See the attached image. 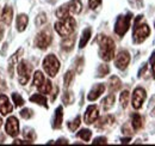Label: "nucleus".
I'll return each instance as SVG.
<instances>
[{
    "mask_svg": "<svg viewBox=\"0 0 155 146\" xmlns=\"http://www.w3.org/2000/svg\"><path fill=\"white\" fill-rule=\"evenodd\" d=\"M98 43H99V56L104 61H111L115 56V42L111 37L100 35L98 37Z\"/></svg>",
    "mask_w": 155,
    "mask_h": 146,
    "instance_id": "1",
    "label": "nucleus"
},
{
    "mask_svg": "<svg viewBox=\"0 0 155 146\" xmlns=\"http://www.w3.org/2000/svg\"><path fill=\"white\" fill-rule=\"evenodd\" d=\"M75 26H77V22L71 16L67 17V18L60 19L58 22L55 23V30H56L58 35L62 37L72 35L75 30Z\"/></svg>",
    "mask_w": 155,
    "mask_h": 146,
    "instance_id": "2",
    "label": "nucleus"
},
{
    "mask_svg": "<svg viewBox=\"0 0 155 146\" xmlns=\"http://www.w3.org/2000/svg\"><path fill=\"white\" fill-rule=\"evenodd\" d=\"M143 16H137L134 24V42L135 43H142L146 41V38L149 36L150 34V29L147 24H140V22L142 20Z\"/></svg>",
    "mask_w": 155,
    "mask_h": 146,
    "instance_id": "3",
    "label": "nucleus"
},
{
    "mask_svg": "<svg viewBox=\"0 0 155 146\" xmlns=\"http://www.w3.org/2000/svg\"><path fill=\"white\" fill-rule=\"evenodd\" d=\"M43 68L49 77H55L60 70V61L54 54L47 55L43 60Z\"/></svg>",
    "mask_w": 155,
    "mask_h": 146,
    "instance_id": "4",
    "label": "nucleus"
},
{
    "mask_svg": "<svg viewBox=\"0 0 155 146\" xmlns=\"http://www.w3.org/2000/svg\"><path fill=\"white\" fill-rule=\"evenodd\" d=\"M17 71H18L19 83L21 85H26L28 82L30 80V77H31V73H32V66L28 61L21 60L17 66Z\"/></svg>",
    "mask_w": 155,
    "mask_h": 146,
    "instance_id": "5",
    "label": "nucleus"
},
{
    "mask_svg": "<svg viewBox=\"0 0 155 146\" xmlns=\"http://www.w3.org/2000/svg\"><path fill=\"white\" fill-rule=\"evenodd\" d=\"M131 19H133V15L131 13H128L125 16H119L118 17L116 24H115V33L118 36H124L125 35V33L130 28Z\"/></svg>",
    "mask_w": 155,
    "mask_h": 146,
    "instance_id": "6",
    "label": "nucleus"
},
{
    "mask_svg": "<svg viewBox=\"0 0 155 146\" xmlns=\"http://www.w3.org/2000/svg\"><path fill=\"white\" fill-rule=\"evenodd\" d=\"M51 41H53V36H51L50 31L49 30H43L36 36L35 44L39 49H47L51 44Z\"/></svg>",
    "mask_w": 155,
    "mask_h": 146,
    "instance_id": "7",
    "label": "nucleus"
},
{
    "mask_svg": "<svg viewBox=\"0 0 155 146\" xmlns=\"http://www.w3.org/2000/svg\"><path fill=\"white\" fill-rule=\"evenodd\" d=\"M5 130L12 138H15L19 134V121L16 116H10L7 119V121L5 123Z\"/></svg>",
    "mask_w": 155,
    "mask_h": 146,
    "instance_id": "8",
    "label": "nucleus"
},
{
    "mask_svg": "<svg viewBox=\"0 0 155 146\" xmlns=\"http://www.w3.org/2000/svg\"><path fill=\"white\" fill-rule=\"evenodd\" d=\"M146 97H147V93H146V90L142 89V88H136L134 92H133V107L135 109H140L142 108L144 101H146Z\"/></svg>",
    "mask_w": 155,
    "mask_h": 146,
    "instance_id": "9",
    "label": "nucleus"
},
{
    "mask_svg": "<svg viewBox=\"0 0 155 146\" xmlns=\"http://www.w3.org/2000/svg\"><path fill=\"white\" fill-rule=\"evenodd\" d=\"M130 62V54L127 50H120L115 59V65L119 70H125Z\"/></svg>",
    "mask_w": 155,
    "mask_h": 146,
    "instance_id": "10",
    "label": "nucleus"
},
{
    "mask_svg": "<svg viewBox=\"0 0 155 146\" xmlns=\"http://www.w3.org/2000/svg\"><path fill=\"white\" fill-rule=\"evenodd\" d=\"M99 117V110H98L97 106H90L87 109H86V113L84 115V120H85V123L87 125H92L94 123Z\"/></svg>",
    "mask_w": 155,
    "mask_h": 146,
    "instance_id": "11",
    "label": "nucleus"
},
{
    "mask_svg": "<svg viewBox=\"0 0 155 146\" xmlns=\"http://www.w3.org/2000/svg\"><path fill=\"white\" fill-rule=\"evenodd\" d=\"M13 106L10 102L8 97L5 95H0V113L1 115H7L10 113H12Z\"/></svg>",
    "mask_w": 155,
    "mask_h": 146,
    "instance_id": "12",
    "label": "nucleus"
},
{
    "mask_svg": "<svg viewBox=\"0 0 155 146\" xmlns=\"http://www.w3.org/2000/svg\"><path fill=\"white\" fill-rule=\"evenodd\" d=\"M64 7L69 15H78L82 10V4L80 0H71L68 4L64 5Z\"/></svg>",
    "mask_w": 155,
    "mask_h": 146,
    "instance_id": "13",
    "label": "nucleus"
},
{
    "mask_svg": "<svg viewBox=\"0 0 155 146\" xmlns=\"http://www.w3.org/2000/svg\"><path fill=\"white\" fill-rule=\"evenodd\" d=\"M104 91H105V85H104V84H97V85H94V86L92 88V90L90 91L88 96H87V99L91 101V102H93V101L98 99V98L104 93Z\"/></svg>",
    "mask_w": 155,
    "mask_h": 146,
    "instance_id": "14",
    "label": "nucleus"
},
{
    "mask_svg": "<svg viewBox=\"0 0 155 146\" xmlns=\"http://www.w3.org/2000/svg\"><path fill=\"white\" fill-rule=\"evenodd\" d=\"M0 19L5 23V25H10L11 22H12V19H13V10H12V7H10V6L5 7V9L2 10L1 18Z\"/></svg>",
    "mask_w": 155,
    "mask_h": 146,
    "instance_id": "15",
    "label": "nucleus"
},
{
    "mask_svg": "<svg viewBox=\"0 0 155 146\" xmlns=\"http://www.w3.org/2000/svg\"><path fill=\"white\" fill-rule=\"evenodd\" d=\"M62 120H63V108L60 106L58 109L55 110V116L53 121V127L60 128L62 126Z\"/></svg>",
    "mask_w": 155,
    "mask_h": 146,
    "instance_id": "16",
    "label": "nucleus"
},
{
    "mask_svg": "<svg viewBox=\"0 0 155 146\" xmlns=\"http://www.w3.org/2000/svg\"><path fill=\"white\" fill-rule=\"evenodd\" d=\"M28 23H29V18L26 15H19L17 19H16V24H17V30L18 31H24L28 26Z\"/></svg>",
    "mask_w": 155,
    "mask_h": 146,
    "instance_id": "17",
    "label": "nucleus"
},
{
    "mask_svg": "<svg viewBox=\"0 0 155 146\" xmlns=\"http://www.w3.org/2000/svg\"><path fill=\"white\" fill-rule=\"evenodd\" d=\"M74 42H75V36H72V35L66 36V37H63V40H62V42H61V47H62V49H64V50L68 52V50L73 49Z\"/></svg>",
    "mask_w": 155,
    "mask_h": 146,
    "instance_id": "18",
    "label": "nucleus"
},
{
    "mask_svg": "<svg viewBox=\"0 0 155 146\" xmlns=\"http://www.w3.org/2000/svg\"><path fill=\"white\" fill-rule=\"evenodd\" d=\"M120 86H122V83H120V80H119L118 77L114 75V77L110 78V80H109V89H110V92L118 91V90L120 89Z\"/></svg>",
    "mask_w": 155,
    "mask_h": 146,
    "instance_id": "19",
    "label": "nucleus"
},
{
    "mask_svg": "<svg viewBox=\"0 0 155 146\" xmlns=\"http://www.w3.org/2000/svg\"><path fill=\"white\" fill-rule=\"evenodd\" d=\"M91 35H92L91 28H86V29L82 31V35H81V38H80V43H79V47H80V48H84V47L87 44V42H88L90 38H91Z\"/></svg>",
    "mask_w": 155,
    "mask_h": 146,
    "instance_id": "20",
    "label": "nucleus"
},
{
    "mask_svg": "<svg viewBox=\"0 0 155 146\" xmlns=\"http://www.w3.org/2000/svg\"><path fill=\"white\" fill-rule=\"evenodd\" d=\"M131 125H133V128L135 129V130H138L140 128H142L143 126V117L140 115V114H133V116H131Z\"/></svg>",
    "mask_w": 155,
    "mask_h": 146,
    "instance_id": "21",
    "label": "nucleus"
},
{
    "mask_svg": "<svg viewBox=\"0 0 155 146\" xmlns=\"http://www.w3.org/2000/svg\"><path fill=\"white\" fill-rule=\"evenodd\" d=\"M30 101L34 102V103H36V104H39V106L44 107V108H48L47 98H45L43 95H41V93H36V95L31 96V97H30Z\"/></svg>",
    "mask_w": 155,
    "mask_h": 146,
    "instance_id": "22",
    "label": "nucleus"
},
{
    "mask_svg": "<svg viewBox=\"0 0 155 146\" xmlns=\"http://www.w3.org/2000/svg\"><path fill=\"white\" fill-rule=\"evenodd\" d=\"M114 104H115V95H109L101 101V107L104 110H109L110 108H112Z\"/></svg>",
    "mask_w": 155,
    "mask_h": 146,
    "instance_id": "23",
    "label": "nucleus"
},
{
    "mask_svg": "<svg viewBox=\"0 0 155 146\" xmlns=\"http://www.w3.org/2000/svg\"><path fill=\"white\" fill-rule=\"evenodd\" d=\"M44 80H45V78H44L43 73L41 72V71L35 72V74H34V80H32V84H34L36 88L41 86V85L44 83Z\"/></svg>",
    "mask_w": 155,
    "mask_h": 146,
    "instance_id": "24",
    "label": "nucleus"
},
{
    "mask_svg": "<svg viewBox=\"0 0 155 146\" xmlns=\"http://www.w3.org/2000/svg\"><path fill=\"white\" fill-rule=\"evenodd\" d=\"M114 122H115V119H114L112 116L107 115V116H105V117L100 119V121H99V123L97 125V127L98 128L106 127V126H110V125H112Z\"/></svg>",
    "mask_w": 155,
    "mask_h": 146,
    "instance_id": "25",
    "label": "nucleus"
},
{
    "mask_svg": "<svg viewBox=\"0 0 155 146\" xmlns=\"http://www.w3.org/2000/svg\"><path fill=\"white\" fill-rule=\"evenodd\" d=\"M38 89V91L41 93H44V95H48V93H50L51 92V89H53V85H51V83L49 82V80H44V83L37 88Z\"/></svg>",
    "mask_w": 155,
    "mask_h": 146,
    "instance_id": "26",
    "label": "nucleus"
},
{
    "mask_svg": "<svg viewBox=\"0 0 155 146\" xmlns=\"http://www.w3.org/2000/svg\"><path fill=\"white\" fill-rule=\"evenodd\" d=\"M129 97H130V93H129L128 90H124V91L120 93V96H119V102H120V104H122L123 108H127V107H128Z\"/></svg>",
    "mask_w": 155,
    "mask_h": 146,
    "instance_id": "27",
    "label": "nucleus"
},
{
    "mask_svg": "<svg viewBox=\"0 0 155 146\" xmlns=\"http://www.w3.org/2000/svg\"><path fill=\"white\" fill-rule=\"evenodd\" d=\"M78 137L80 139H82L84 141H90L91 137H92V132L90 129H81L79 133H78Z\"/></svg>",
    "mask_w": 155,
    "mask_h": 146,
    "instance_id": "28",
    "label": "nucleus"
},
{
    "mask_svg": "<svg viewBox=\"0 0 155 146\" xmlns=\"http://www.w3.org/2000/svg\"><path fill=\"white\" fill-rule=\"evenodd\" d=\"M110 72V68H109V66L107 65H100L99 67H98V71H97V77H105L106 74H109Z\"/></svg>",
    "mask_w": 155,
    "mask_h": 146,
    "instance_id": "29",
    "label": "nucleus"
},
{
    "mask_svg": "<svg viewBox=\"0 0 155 146\" xmlns=\"http://www.w3.org/2000/svg\"><path fill=\"white\" fill-rule=\"evenodd\" d=\"M80 123H81V119H80V116H77L73 121H71V122H68V128L71 129V130H77L79 126H80Z\"/></svg>",
    "mask_w": 155,
    "mask_h": 146,
    "instance_id": "30",
    "label": "nucleus"
},
{
    "mask_svg": "<svg viewBox=\"0 0 155 146\" xmlns=\"http://www.w3.org/2000/svg\"><path fill=\"white\" fill-rule=\"evenodd\" d=\"M73 78H74V73L72 71H68V72L64 74V78H63V82H64V88H68L72 82H73Z\"/></svg>",
    "mask_w": 155,
    "mask_h": 146,
    "instance_id": "31",
    "label": "nucleus"
},
{
    "mask_svg": "<svg viewBox=\"0 0 155 146\" xmlns=\"http://www.w3.org/2000/svg\"><path fill=\"white\" fill-rule=\"evenodd\" d=\"M12 99H13L15 107H21L24 104V99L19 93H12Z\"/></svg>",
    "mask_w": 155,
    "mask_h": 146,
    "instance_id": "32",
    "label": "nucleus"
},
{
    "mask_svg": "<svg viewBox=\"0 0 155 146\" xmlns=\"http://www.w3.org/2000/svg\"><path fill=\"white\" fill-rule=\"evenodd\" d=\"M23 137H24L28 141H30V143H32V141L35 140V138H36L34 130H30V129H26V130L23 133Z\"/></svg>",
    "mask_w": 155,
    "mask_h": 146,
    "instance_id": "33",
    "label": "nucleus"
},
{
    "mask_svg": "<svg viewBox=\"0 0 155 146\" xmlns=\"http://www.w3.org/2000/svg\"><path fill=\"white\" fill-rule=\"evenodd\" d=\"M20 116L23 117V119H25V120H28V119H31L32 116H34V111L31 109H28V108H25V109H23L20 111Z\"/></svg>",
    "mask_w": 155,
    "mask_h": 146,
    "instance_id": "34",
    "label": "nucleus"
},
{
    "mask_svg": "<svg viewBox=\"0 0 155 146\" xmlns=\"http://www.w3.org/2000/svg\"><path fill=\"white\" fill-rule=\"evenodd\" d=\"M73 99H74V97H73V95L71 93V92H64V95H63V97H62V101H63V103L64 104H71V103H73Z\"/></svg>",
    "mask_w": 155,
    "mask_h": 146,
    "instance_id": "35",
    "label": "nucleus"
},
{
    "mask_svg": "<svg viewBox=\"0 0 155 146\" xmlns=\"http://www.w3.org/2000/svg\"><path fill=\"white\" fill-rule=\"evenodd\" d=\"M45 22H47L45 15H44V13H41V15H38V17L36 18V25H37V26H41V25H43Z\"/></svg>",
    "mask_w": 155,
    "mask_h": 146,
    "instance_id": "36",
    "label": "nucleus"
},
{
    "mask_svg": "<svg viewBox=\"0 0 155 146\" xmlns=\"http://www.w3.org/2000/svg\"><path fill=\"white\" fill-rule=\"evenodd\" d=\"M101 4V0H88V5H90V9L94 10L97 9L98 6Z\"/></svg>",
    "mask_w": 155,
    "mask_h": 146,
    "instance_id": "37",
    "label": "nucleus"
},
{
    "mask_svg": "<svg viewBox=\"0 0 155 146\" xmlns=\"http://www.w3.org/2000/svg\"><path fill=\"white\" fill-rule=\"evenodd\" d=\"M107 143V139L101 137V138H96L94 141H93V145H97V144H106Z\"/></svg>",
    "mask_w": 155,
    "mask_h": 146,
    "instance_id": "38",
    "label": "nucleus"
},
{
    "mask_svg": "<svg viewBox=\"0 0 155 146\" xmlns=\"http://www.w3.org/2000/svg\"><path fill=\"white\" fill-rule=\"evenodd\" d=\"M67 139H60L58 141H56V144H67Z\"/></svg>",
    "mask_w": 155,
    "mask_h": 146,
    "instance_id": "39",
    "label": "nucleus"
},
{
    "mask_svg": "<svg viewBox=\"0 0 155 146\" xmlns=\"http://www.w3.org/2000/svg\"><path fill=\"white\" fill-rule=\"evenodd\" d=\"M149 62H150V65H153L155 62V52L153 53V55H152V57H150V60H149Z\"/></svg>",
    "mask_w": 155,
    "mask_h": 146,
    "instance_id": "40",
    "label": "nucleus"
},
{
    "mask_svg": "<svg viewBox=\"0 0 155 146\" xmlns=\"http://www.w3.org/2000/svg\"><path fill=\"white\" fill-rule=\"evenodd\" d=\"M130 141V138H124V139H122V144H128Z\"/></svg>",
    "mask_w": 155,
    "mask_h": 146,
    "instance_id": "41",
    "label": "nucleus"
},
{
    "mask_svg": "<svg viewBox=\"0 0 155 146\" xmlns=\"http://www.w3.org/2000/svg\"><path fill=\"white\" fill-rule=\"evenodd\" d=\"M2 36H4V28H2V26H0V41H1Z\"/></svg>",
    "mask_w": 155,
    "mask_h": 146,
    "instance_id": "42",
    "label": "nucleus"
},
{
    "mask_svg": "<svg viewBox=\"0 0 155 146\" xmlns=\"http://www.w3.org/2000/svg\"><path fill=\"white\" fill-rule=\"evenodd\" d=\"M152 71H153V77H154V79H155V62L152 65Z\"/></svg>",
    "mask_w": 155,
    "mask_h": 146,
    "instance_id": "43",
    "label": "nucleus"
},
{
    "mask_svg": "<svg viewBox=\"0 0 155 146\" xmlns=\"http://www.w3.org/2000/svg\"><path fill=\"white\" fill-rule=\"evenodd\" d=\"M152 115H153V116H155V108L152 110Z\"/></svg>",
    "mask_w": 155,
    "mask_h": 146,
    "instance_id": "44",
    "label": "nucleus"
},
{
    "mask_svg": "<svg viewBox=\"0 0 155 146\" xmlns=\"http://www.w3.org/2000/svg\"><path fill=\"white\" fill-rule=\"evenodd\" d=\"M2 126V120H1V117H0V127Z\"/></svg>",
    "mask_w": 155,
    "mask_h": 146,
    "instance_id": "45",
    "label": "nucleus"
},
{
    "mask_svg": "<svg viewBox=\"0 0 155 146\" xmlns=\"http://www.w3.org/2000/svg\"><path fill=\"white\" fill-rule=\"evenodd\" d=\"M154 26H155V23H154Z\"/></svg>",
    "mask_w": 155,
    "mask_h": 146,
    "instance_id": "46",
    "label": "nucleus"
}]
</instances>
